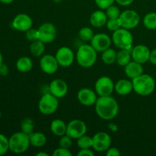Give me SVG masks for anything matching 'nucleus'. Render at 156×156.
<instances>
[{"label": "nucleus", "mask_w": 156, "mask_h": 156, "mask_svg": "<svg viewBox=\"0 0 156 156\" xmlns=\"http://www.w3.org/2000/svg\"><path fill=\"white\" fill-rule=\"evenodd\" d=\"M94 109L97 115L105 120H111L115 118L119 113V105L112 96L98 97Z\"/></svg>", "instance_id": "nucleus-1"}, {"label": "nucleus", "mask_w": 156, "mask_h": 156, "mask_svg": "<svg viewBox=\"0 0 156 156\" xmlns=\"http://www.w3.org/2000/svg\"><path fill=\"white\" fill-rule=\"evenodd\" d=\"M98 59V52L91 44H83L78 49L76 59L82 68H91L95 64Z\"/></svg>", "instance_id": "nucleus-2"}, {"label": "nucleus", "mask_w": 156, "mask_h": 156, "mask_svg": "<svg viewBox=\"0 0 156 156\" xmlns=\"http://www.w3.org/2000/svg\"><path fill=\"white\" fill-rule=\"evenodd\" d=\"M133 91L140 96H149L155 89V81L148 74H142L132 80Z\"/></svg>", "instance_id": "nucleus-3"}, {"label": "nucleus", "mask_w": 156, "mask_h": 156, "mask_svg": "<svg viewBox=\"0 0 156 156\" xmlns=\"http://www.w3.org/2000/svg\"><path fill=\"white\" fill-rule=\"evenodd\" d=\"M9 150L15 154L25 152L30 146L29 136L22 131L15 133L9 139Z\"/></svg>", "instance_id": "nucleus-4"}, {"label": "nucleus", "mask_w": 156, "mask_h": 156, "mask_svg": "<svg viewBox=\"0 0 156 156\" xmlns=\"http://www.w3.org/2000/svg\"><path fill=\"white\" fill-rule=\"evenodd\" d=\"M111 39L114 45L120 50V49L129 50H132L133 37L129 30L120 27V29L113 32Z\"/></svg>", "instance_id": "nucleus-5"}, {"label": "nucleus", "mask_w": 156, "mask_h": 156, "mask_svg": "<svg viewBox=\"0 0 156 156\" xmlns=\"http://www.w3.org/2000/svg\"><path fill=\"white\" fill-rule=\"evenodd\" d=\"M59 101L56 97L47 92L41 96L38 102V110L44 115H51L57 111Z\"/></svg>", "instance_id": "nucleus-6"}, {"label": "nucleus", "mask_w": 156, "mask_h": 156, "mask_svg": "<svg viewBox=\"0 0 156 156\" xmlns=\"http://www.w3.org/2000/svg\"><path fill=\"white\" fill-rule=\"evenodd\" d=\"M121 27L127 30H132L136 28L140 22V15L136 11L132 9H127L121 12L119 18Z\"/></svg>", "instance_id": "nucleus-7"}, {"label": "nucleus", "mask_w": 156, "mask_h": 156, "mask_svg": "<svg viewBox=\"0 0 156 156\" xmlns=\"http://www.w3.org/2000/svg\"><path fill=\"white\" fill-rule=\"evenodd\" d=\"M114 83L108 76H101L96 81L94 84V91L98 97L110 96L114 91Z\"/></svg>", "instance_id": "nucleus-8"}, {"label": "nucleus", "mask_w": 156, "mask_h": 156, "mask_svg": "<svg viewBox=\"0 0 156 156\" xmlns=\"http://www.w3.org/2000/svg\"><path fill=\"white\" fill-rule=\"evenodd\" d=\"M38 40L44 44H50L55 41L57 34V30L53 24L45 22L37 28Z\"/></svg>", "instance_id": "nucleus-9"}, {"label": "nucleus", "mask_w": 156, "mask_h": 156, "mask_svg": "<svg viewBox=\"0 0 156 156\" xmlns=\"http://www.w3.org/2000/svg\"><path fill=\"white\" fill-rule=\"evenodd\" d=\"M87 130V125L83 120L75 119L67 124L66 135L71 137L73 140H77L81 136L85 135Z\"/></svg>", "instance_id": "nucleus-10"}, {"label": "nucleus", "mask_w": 156, "mask_h": 156, "mask_svg": "<svg viewBox=\"0 0 156 156\" xmlns=\"http://www.w3.org/2000/svg\"><path fill=\"white\" fill-rule=\"evenodd\" d=\"M92 149L98 152H105L111 147V137L108 133L98 132L92 136Z\"/></svg>", "instance_id": "nucleus-11"}, {"label": "nucleus", "mask_w": 156, "mask_h": 156, "mask_svg": "<svg viewBox=\"0 0 156 156\" xmlns=\"http://www.w3.org/2000/svg\"><path fill=\"white\" fill-rule=\"evenodd\" d=\"M55 56L59 66L64 68L71 66L76 59V56L73 50L68 47H62L58 49Z\"/></svg>", "instance_id": "nucleus-12"}, {"label": "nucleus", "mask_w": 156, "mask_h": 156, "mask_svg": "<svg viewBox=\"0 0 156 156\" xmlns=\"http://www.w3.org/2000/svg\"><path fill=\"white\" fill-rule=\"evenodd\" d=\"M39 66L41 69L47 75L56 73L59 67L56 56L51 54H45L41 56Z\"/></svg>", "instance_id": "nucleus-13"}, {"label": "nucleus", "mask_w": 156, "mask_h": 156, "mask_svg": "<svg viewBox=\"0 0 156 156\" xmlns=\"http://www.w3.org/2000/svg\"><path fill=\"white\" fill-rule=\"evenodd\" d=\"M90 42L91 45L96 51L102 53L105 50L111 47L112 39L107 34L98 33L94 35Z\"/></svg>", "instance_id": "nucleus-14"}, {"label": "nucleus", "mask_w": 156, "mask_h": 156, "mask_svg": "<svg viewBox=\"0 0 156 156\" xmlns=\"http://www.w3.org/2000/svg\"><path fill=\"white\" fill-rule=\"evenodd\" d=\"M97 93L89 88H82L78 91L77 99L81 105L86 107L92 106L97 101Z\"/></svg>", "instance_id": "nucleus-15"}, {"label": "nucleus", "mask_w": 156, "mask_h": 156, "mask_svg": "<svg viewBox=\"0 0 156 156\" xmlns=\"http://www.w3.org/2000/svg\"><path fill=\"white\" fill-rule=\"evenodd\" d=\"M12 25L15 30L21 32H26L32 27L33 20L27 14H18L14 18Z\"/></svg>", "instance_id": "nucleus-16"}, {"label": "nucleus", "mask_w": 156, "mask_h": 156, "mask_svg": "<svg viewBox=\"0 0 156 156\" xmlns=\"http://www.w3.org/2000/svg\"><path fill=\"white\" fill-rule=\"evenodd\" d=\"M49 92L57 98L58 99L62 98L66 96L68 93V85L64 80L60 79H56L51 81L48 86Z\"/></svg>", "instance_id": "nucleus-17"}, {"label": "nucleus", "mask_w": 156, "mask_h": 156, "mask_svg": "<svg viewBox=\"0 0 156 156\" xmlns=\"http://www.w3.org/2000/svg\"><path fill=\"white\" fill-rule=\"evenodd\" d=\"M151 50L149 47L143 44H139L133 47L131 50L132 59L141 64H144L149 60Z\"/></svg>", "instance_id": "nucleus-18"}, {"label": "nucleus", "mask_w": 156, "mask_h": 156, "mask_svg": "<svg viewBox=\"0 0 156 156\" xmlns=\"http://www.w3.org/2000/svg\"><path fill=\"white\" fill-rule=\"evenodd\" d=\"M143 64L136 61H130L126 66H124V73L129 79H133L143 74Z\"/></svg>", "instance_id": "nucleus-19"}, {"label": "nucleus", "mask_w": 156, "mask_h": 156, "mask_svg": "<svg viewBox=\"0 0 156 156\" xmlns=\"http://www.w3.org/2000/svg\"><path fill=\"white\" fill-rule=\"evenodd\" d=\"M114 91L119 95H128L133 91V82L126 79H120L114 85Z\"/></svg>", "instance_id": "nucleus-20"}, {"label": "nucleus", "mask_w": 156, "mask_h": 156, "mask_svg": "<svg viewBox=\"0 0 156 156\" xmlns=\"http://www.w3.org/2000/svg\"><path fill=\"white\" fill-rule=\"evenodd\" d=\"M108 18L106 15V12L103 10H96L91 13L90 16V24L94 27H101L106 25Z\"/></svg>", "instance_id": "nucleus-21"}, {"label": "nucleus", "mask_w": 156, "mask_h": 156, "mask_svg": "<svg viewBox=\"0 0 156 156\" xmlns=\"http://www.w3.org/2000/svg\"><path fill=\"white\" fill-rule=\"evenodd\" d=\"M67 124L61 119H55L50 123V130L56 136H62L66 134Z\"/></svg>", "instance_id": "nucleus-22"}, {"label": "nucleus", "mask_w": 156, "mask_h": 156, "mask_svg": "<svg viewBox=\"0 0 156 156\" xmlns=\"http://www.w3.org/2000/svg\"><path fill=\"white\" fill-rule=\"evenodd\" d=\"M30 146L35 148H41L47 143V136L41 132H33L29 135Z\"/></svg>", "instance_id": "nucleus-23"}, {"label": "nucleus", "mask_w": 156, "mask_h": 156, "mask_svg": "<svg viewBox=\"0 0 156 156\" xmlns=\"http://www.w3.org/2000/svg\"><path fill=\"white\" fill-rule=\"evenodd\" d=\"M16 68L21 73H28L33 68V61L28 56H21L17 60Z\"/></svg>", "instance_id": "nucleus-24"}, {"label": "nucleus", "mask_w": 156, "mask_h": 156, "mask_svg": "<svg viewBox=\"0 0 156 156\" xmlns=\"http://www.w3.org/2000/svg\"><path fill=\"white\" fill-rule=\"evenodd\" d=\"M132 59V55H131V50H123L120 49L118 52H117V58H116V62L120 66L124 67L129 63Z\"/></svg>", "instance_id": "nucleus-25"}, {"label": "nucleus", "mask_w": 156, "mask_h": 156, "mask_svg": "<svg viewBox=\"0 0 156 156\" xmlns=\"http://www.w3.org/2000/svg\"><path fill=\"white\" fill-rule=\"evenodd\" d=\"M44 43L41 41L40 40L33 41L30 43V52L35 57H41L44 55L45 51V46Z\"/></svg>", "instance_id": "nucleus-26"}, {"label": "nucleus", "mask_w": 156, "mask_h": 156, "mask_svg": "<svg viewBox=\"0 0 156 156\" xmlns=\"http://www.w3.org/2000/svg\"><path fill=\"white\" fill-rule=\"evenodd\" d=\"M117 58V52L112 48H108L102 52L101 59L103 62L106 65H112L116 62Z\"/></svg>", "instance_id": "nucleus-27"}, {"label": "nucleus", "mask_w": 156, "mask_h": 156, "mask_svg": "<svg viewBox=\"0 0 156 156\" xmlns=\"http://www.w3.org/2000/svg\"><path fill=\"white\" fill-rule=\"evenodd\" d=\"M143 23L149 30H156V12L146 14L143 18Z\"/></svg>", "instance_id": "nucleus-28"}, {"label": "nucleus", "mask_w": 156, "mask_h": 156, "mask_svg": "<svg viewBox=\"0 0 156 156\" xmlns=\"http://www.w3.org/2000/svg\"><path fill=\"white\" fill-rule=\"evenodd\" d=\"M35 123L34 121L30 117H26L23 119L21 123V129L23 133L30 135L32 133L34 132Z\"/></svg>", "instance_id": "nucleus-29"}, {"label": "nucleus", "mask_w": 156, "mask_h": 156, "mask_svg": "<svg viewBox=\"0 0 156 156\" xmlns=\"http://www.w3.org/2000/svg\"><path fill=\"white\" fill-rule=\"evenodd\" d=\"M94 34L92 29L89 27H83L79 30V37L82 41L88 42L91 41L94 37Z\"/></svg>", "instance_id": "nucleus-30"}, {"label": "nucleus", "mask_w": 156, "mask_h": 156, "mask_svg": "<svg viewBox=\"0 0 156 156\" xmlns=\"http://www.w3.org/2000/svg\"><path fill=\"white\" fill-rule=\"evenodd\" d=\"M93 140L92 137L87 136L86 134L77 140V146L80 149H91L92 148Z\"/></svg>", "instance_id": "nucleus-31"}, {"label": "nucleus", "mask_w": 156, "mask_h": 156, "mask_svg": "<svg viewBox=\"0 0 156 156\" xmlns=\"http://www.w3.org/2000/svg\"><path fill=\"white\" fill-rule=\"evenodd\" d=\"M105 12L108 18H119L121 14L120 9L114 5H112L105 9Z\"/></svg>", "instance_id": "nucleus-32"}, {"label": "nucleus", "mask_w": 156, "mask_h": 156, "mask_svg": "<svg viewBox=\"0 0 156 156\" xmlns=\"http://www.w3.org/2000/svg\"><path fill=\"white\" fill-rule=\"evenodd\" d=\"M9 150V139L3 134L0 133V156L7 153Z\"/></svg>", "instance_id": "nucleus-33"}, {"label": "nucleus", "mask_w": 156, "mask_h": 156, "mask_svg": "<svg viewBox=\"0 0 156 156\" xmlns=\"http://www.w3.org/2000/svg\"><path fill=\"white\" fill-rule=\"evenodd\" d=\"M106 27L108 30L114 32L120 29L121 27V24L119 18H108L106 23Z\"/></svg>", "instance_id": "nucleus-34"}, {"label": "nucleus", "mask_w": 156, "mask_h": 156, "mask_svg": "<svg viewBox=\"0 0 156 156\" xmlns=\"http://www.w3.org/2000/svg\"><path fill=\"white\" fill-rule=\"evenodd\" d=\"M73 145V139L68 135H65L60 136V139L59 140V146L66 149H69Z\"/></svg>", "instance_id": "nucleus-35"}, {"label": "nucleus", "mask_w": 156, "mask_h": 156, "mask_svg": "<svg viewBox=\"0 0 156 156\" xmlns=\"http://www.w3.org/2000/svg\"><path fill=\"white\" fill-rule=\"evenodd\" d=\"M25 37H26V39H27L28 41H30V43L38 40L37 29L33 28V27L30 28L29 30H27V31L25 32Z\"/></svg>", "instance_id": "nucleus-36"}, {"label": "nucleus", "mask_w": 156, "mask_h": 156, "mask_svg": "<svg viewBox=\"0 0 156 156\" xmlns=\"http://www.w3.org/2000/svg\"><path fill=\"white\" fill-rule=\"evenodd\" d=\"M95 4L101 10H105L111 5L114 4L115 0H94Z\"/></svg>", "instance_id": "nucleus-37"}, {"label": "nucleus", "mask_w": 156, "mask_h": 156, "mask_svg": "<svg viewBox=\"0 0 156 156\" xmlns=\"http://www.w3.org/2000/svg\"><path fill=\"white\" fill-rule=\"evenodd\" d=\"M53 156H71L72 152L69 149H66L59 146V148L55 149L53 152Z\"/></svg>", "instance_id": "nucleus-38"}, {"label": "nucleus", "mask_w": 156, "mask_h": 156, "mask_svg": "<svg viewBox=\"0 0 156 156\" xmlns=\"http://www.w3.org/2000/svg\"><path fill=\"white\" fill-rule=\"evenodd\" d=\"M106 155L108 156H119L120 155V152L117 148L110 147L106 151Z\"/></svg>", "instance_id": "nucleus-39"}, {"label": "nucleus", "mask_w": 156, "mask_h": 156, "mask_svg": "<svg viewBox=\"0 0 156 156\" xmlns=\"http://www.w3.org/2000/svg\"><path fill=\"white\" fill-rule=\"evenodd\" d=\"M94 153L91 149H82L77 153L78 156H94Z\"/></svg>", "instance_id": "nucleus-40"}, {"label": "nucleus", "mask_w": 156, "mask_h": 156, "mask_svg": "<svg viewBox=\"0 0 156 156\" xmlns=\"http://www.w3.org/2000/svg\"><path fill=\"white\" fill-rule=\"evenodd\" d=\"M9 73V69L6 64L4 62L0 65V76H6Z\"/></svg>", "instance_id": "nucleus-41"}, {"label": "nucleus", "mask_w": 156, "mask_h": 156, "mask_svg": "<svg viewBox=\"0 0 156 156\" xmlns=\"http://www.w3.org/2000/svg\"><path fill=\"white\" fill-rule=\"evenodd\" d=\"M116 2L121 6H129L134 2V0H115Z\"/></svg>", "instance_id": "nucleus-42"}, {"label": "nucleus", "mask_w": 156, "mask_h": 156, "mask_svg": "<svg viewBox=\"0 0 156 156\" xmlns=\"http://www.w3.org/2000/svg\"><path fill=\"white\" fill-rule=\"evenodd\" d=\"M149 61L152 64V65L156 66V49L151 51Z\"/></svg>", "instance_id": "nucleus-43"}, {"label": "nucleus", "mask_w": 156, "mask_h": 156, "mask_svg": "<svg viewBox=\"0 0 156 156\" xmlns=\"http://www.w3.org/2000/svg\"><path fill=\"white\" fill-rule=\"evenodd\" d=\"M108 127L111 132H114V133H117L119 129L118 126H117L115 123H113V122H111V123H108Z\"/></svg>", "instance_id": "nucleus-44"}, {"label": "nucleus", "mask_w": 156, "mask_h": 156, "mask_svg": "<svg viewBox=\"0 0 156 156\" xmlns=\"http://www.w3.org/2000/svg\"><path fill=\"white\" fill-rule=\"evenodd\" d=\"M14 2V0H0V2L3 4H11Z\"/></svg>", "instance_id": "nucleus-45"}, {"label": "nucleus", "mask_w": 156, "mask_h": 156, "mask_svg": "<svg viewBox=\"0 0 156 156\" xmlns=\"http://www.w3.org/2000/svg\"><path fill=\"white\" fill-rule=\"evenodd\" d=\"M37 156H49V154L47 152H39L36 154Z\"/></svg>", "instance_id": "nucleus-46"}, {"label": "nucleus", "mask_w": 156, "mask_h": 156, "mask_svg": "<svg viewBox=\"0 0 156 156\" xmlns=\"http://www.w3.org/2000/svg\"><path fill=\"white\" fill-rule=\"evenodd\" d=\"M2 62H3V56H2V54L1 53V52H0V65H1Z\"/></svg>", "instance_id": "nucleus-47"}, {"label": "nucleus", "mask_w": 156, "mask_h": 156, "mask_svg": "<svg viewBox=\"0 0 156 156\" xmlns=\"http://www.w3.org/2000/svg\"><path fill=\"white\" fill-rule=\"evenodd\" d=\"M53 1L54 2H56V3H59V2H61L62 0H53Z\"/></svg>", "instance_id": "nucleus-48"}, {"label": "nucleus", "mask_w": 156, "mask_h": 156, "mask_svg": "<svg viewBox=\"0 0 156 156\" xmlns=\"http://www.w3.org/2000/svg\"><path fill=\"white\" fill-rule=\"evenodd\" d=\"M1 117H2V114H1V111H0V119H1Z\"/></svg>", "instance_id": "nucleus-49"}]
</instances>
